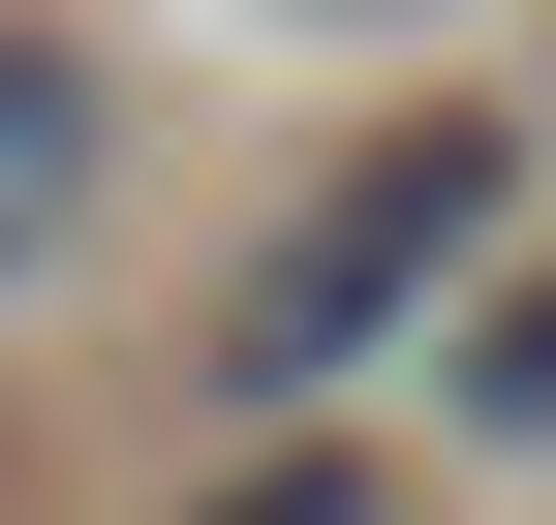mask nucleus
Returning <instances> with one entry per match:
<instances>
[{"mask_svg": "<svg viewBox=\"0 0 556 525\" xmlns=\"http://www.w3.org/2000/svg\"><path fill=\"white\" fill-rule=\"evenodd\" d=\"M495 217H526V124H371V155H340L309 217L248 247L217 371H248V402H340V371H371L402 309H464V279H495Z\"/></svg>", "mask_w": 556, "mask_h": 525, "instance_id": "nucleus-1", "label": "nucleus"}, {"mask_svg": "<svg viewBox=\"0 0 556 525\" xmlns=\"http://www.w3.org/2000/svg\"><path fill=\"white\" fill-rule=\"evenodd\" d=\"M93 185H124V93H93L62 31H0V309H31L62 247H93Z\"/></svg>", "mask_w": 556, "mask_h": 525, "instance_id": "nucleus-2", "label": "nucleus"}, {"mask_svg": "<svg viewBox=\"0 0 556 525\" xmlns=\"http://www.w3.org/2000/svg\"><path fill=\"white\" fill-rule=\"evenodd\" d=\"M464 402H495V433H556V279L495 309V341H464Z\"/></svg>", "mask_w": 556, "mask_h": 525, "instance_id": "nucleus-3", "label": "nucleus"}, {"mask_svg": "<svg viewBox=\"0 0 556 525\" xmlns=\"http://www.w3.org/2000/svg\"><path fill=\"white\" fill-rule=\"evenodd\" d=\"M217 525H371V464H278V495H217Z\"/></svg>", "mask_w": 556, "mask_h": 525, "instance_id": "nucleus-4", "label": "nucleus"}]
</instances>
